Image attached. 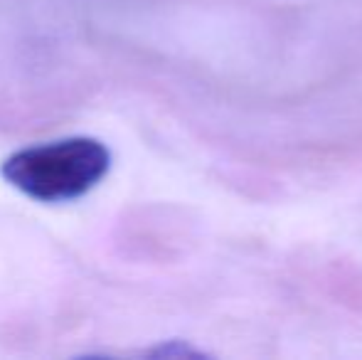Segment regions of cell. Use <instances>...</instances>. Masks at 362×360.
<instances>
[{"mask_svg":"<svg viewBox=\"0 0 362 360\" xmlns=\"http://www.w3.org/2000/svg\"><path fill=\"white\" fill-rule=\"evenodd\" d=\"M111 170V151L91 136L35 144L10 153L0 175L25 197L45 205L74 202L91 192Z\"/></svg>","mask_w":362,"mask_h":360,"instance_id":"obj_1","label":"cell"},{"mask_svg":"<svg viewBox=\"0 0 362 360\" xmlns=\"http://www.w3.org/2000/svg\"><path fill=\"white\" fill-rule=\"evenodd\" d=\"M146 358H165V360H202L207 358L205 351L195 348L192 343L180 341V338H170V341H160L158 346H151L146 351Z\"/></svg>","mask_w":362,"mask_h":360,"instance_id":"obj_2","label":"cell"}]
</instances>
